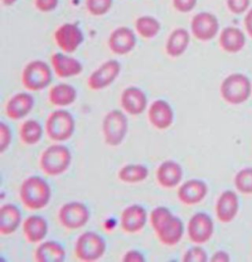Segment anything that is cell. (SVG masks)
Returning <instances> with one entry per match:
<instances>
[{
  "mask_svg": "<svg viewBox=\"0 0 252 262\" xmlns=\"http://www.w3.org/2000/svg\"><path fill=\"white\" fill-rule=\"evenodd\" d=\"M48 138L55 142L69 140L75 131V120L66 110H56L48 115L46 121Z\"/></svg>",
  "mask_w": 252,
  "mask_h": 262,
  "instance_id": "5b68a950",
  "label": "cell"
},
{
  "mask_svg": "<svg viewBox=\"0 0 252 262\" xmlns=\"http://www.w3.org/2000/svg\"><path fill=\"white\" fill-rule=\"evenodd\" d=\"M51 190L48 183L38 177L31 176L25 180L20 188L21 202L30 210L43 209L48 205Z\"/></svg>",
  "mask_w": 252,
  "mask_h": 262,
  "instance_id": "7a4b0ae2",
  "label": "cell"
},
{
  "mask_svg": "<svg viewBox=\"0 0 252 262\" xmlns=\"http://www.w3.org/2000/svg\"><path fill=\"white\" fill-rule=\"evenodd\" d=\"M245 36L242 31L235 27L224 29L220 36V46L228 53H238L245 46Z\"/></svg>",
  "mask_w": 252,
  "mask_h": 262,
  "instance_id": "d4e9b609",
  "label": "cell"
},
{
  "mask_svg": "<svg viewBox=\"0 0 252 262\" xmlns=\"http://www.w3.org/2000/svg\"><path fill=\"white\" fill-rule=\"evenodd\" d=\"M22 214L20 209L11 203L4 204L0 210V233L11 235L21 224Z\"/></svg>",
  "mask_w": 252,
  "mask_h": 262,
  "instance_id": "cb8c5ba5",
  "label": "cell"
},
{
  "mask_svg": "<svg viewBox=\"0 0 252 262\" xmlns=\"http://www.w3.org/2000/svg\"><path fill=\"white\" fill-rule=\"evenodd\" d=\"M250 94V81L242 74H231L221 84V95L223 98L234 105H238L246 101Z\"/></svg>",
  "mask_w": 252,
  "mask_h": 262,
  "instance_id": "277c9868",
  "label": "cell"
},
{
  "mask_svg": "<svg viewBox=\"0 0 252 262\" xmlns=\"http://www.w3.org/2000/svg\"><path fill=\"white\" fill-rule=\"evenodd\" d=\"M18 0H2V2H3V4L5 5V6H11L13 5L15 2H17Z\"/></svg>",
  "mask_w": 252,
  "mask_h": 262,
  "instance_id": "b9f144b4",
  "label": "cell"
},
{
  "mask_svg": "<svg viewBox=\"0 0 252 262\" xmlns=\"http://www.w3.org/2000/svg\"><path fill=\"white\" fill-rule=\"evenodd\" d=\"M48 225L46 219L38 215H31L24 221L23 234L31 244H36L47 237Z\"/></svg>",
  "mask_w": 252,
  "mask_h": 262,
  "instance_id": "603a6c76",
  "label": "cell"
},
{
  "mask_svg": "<svg viewBox=\"0 0 252 262\" xmlns=\"http://www.w3.org/2000/svg\"><path fill=\"white\" fill-rule=\"evenodd\" d=\"M105 141L109 146H118L123 142L128 131V121L120 110H111L103 120L102 124Z\"/></svg>",
  "mask_w": 252,
  "mask_h": 262,
  "instance_id": "8992f818",
  "label": "cell"
},
{
  "mask_svg": "<svg viewBox=\"0 0 252 262\" xmlns=\"http://www.w3.org/2000/svg\"><path fill=\"white\" fill-rule=\"evenodd\" d=\"M244 26H245V29H246L248 35L252 37V8L246 14V16L244 18Z\"/></svg>",
  "mask_w": 252,
  "mask_h": 262,
  "instance_id": "60d3db41",
  "label": "cell"
},
{
  "mask_svg": "<svg viewBox=\"0 0 252 262\" xmlns=\"http://www.w3.org/2000/svg\"><path fill=\"white\" fill-rule=\"evenodd\" d=\"M190 42V36L187 30L183 28L176 29L169 35L166 45L167 53L170 57L177 58L181 56L188 48Z\"/></svg>",
  "mask_w": 252,
  "mask_h": 262,
  "instance_id": "484cf974",
  "label": "cell"
},
{
  "mask_svg": "<svg viewBox=\"0 0 252 262\" xmlns=\"http://www.w3.org/2000/svg\"><path fill=\"white\" fill-rule=\"evenodd\" d=\"M227 5L230 12L240 15L248 9L250 0H227Z\"/></svg>",
  "mask_w": 252,
  "mask_h": 262,
  "instance_id": "d590c367",
  "label": "cell"
},
{
  "mask_svg": "<svg viewBox=\"0 0 252 262\" xmlns=\"http://www.w3.org/2000/svg\"><path fill=\"white\" fill-rule=\"evenodd\" d=\"M12 140V134L9 126H7L4 122H1L0 124V150L1 152H4L6 148L11 143Z\"/></svg>",
  "mask_w": 252,
  "mask_h": 262,
  "instance_id": "e575fe53",
  "label": "cell"
},
{
  "mask_svg": "<svg viewBox=\"0 0 252 262\" xmlns=\"http://www.w3.org/2000/svg\"><path fill=\"white\" fill-rule=\"evenodd\" d=\"M121 228L125 233L135 234L140 232L147 223V212L139 204L126 207L121 214Z\"/></svg>",
  "mask_w": 252,
  "mask_h": 262,
  "instance_id": "9a60e30c",
  "label": "cell"
},
{
  "mask_svg": "<svg viewBox=\"0 0 252 262\" xmlns=\"http://www.w3.org/2000/svg\"><path fill=\"white\" fill-rule=\"evenodd\" d=\"M113 0H86V7L93 16H103L110 10Z\"/></svg>",
  "mask_w": 252,
  "mask_h": 262,
  "instance_id": "d6a6232c",
  "label": "cell"
},
{
  "mask_svg": "<svg viewBox=\"0 0 252 262\" xmlns=\"http://www.w3.org/2000/svg\"><path fill=\"white\" fill-rule=\"evenodd\" d=\"M105 239L94 232H85L76 242L75 254L82 261H95L106 252Z\"/></svg>",
  "mask_w": 252,
  "mask_h": 262,
  "instance_id": "52a82bcc",
  "label": "cell"
},
{
  "mask_svg": "<svg viewBox=\"0 0 252 262\" xmlns=\"http://www.w3.org/2000/svg\"><path fill=\"white\" fill-rule=\"evenodd\" d=\"M239 207L240 203L237 193L231 191H224L217 202V217L222 223H229L238 214Z\"/></svg>",
  "mask_w": 252,
  "mask_h": 262,
  "instance_id": "d6986e66",
  "label": "cell"
},
{
  "mask_svg": "<svg viewBox=\"0 0 252 262\" xmlns=\"http://www.w3.org/2000/svg\"><path fill=\"white\" fill-rule=\"evenodd\" d=\"M148 119L153 127L158 130H166L173 123V110L167 101L158 99L150 106L148 111Z\"/></svg>",
  "mask_w": 252,
  "mask_h": 262,
  "instance_id": "2e32d148",
  "label": "cell"
},
{
  "mask_svg": "<svg viewBox=\"0 0 252 262\" xmlns=\"http://www.w3.org/2000/svg\"><path fill=\"white\" fill-rule=\"evenodd\" d=\"M120 102L126 113L137 116L147 107V96L141 89L130 86L122 92Z\"/></svg>",
  "mask_w": 252,
  "mask_h": 262,
  "instance_id": "e0dca14e",
  "label": "cell"
},
{
  "mask_svg": "<svg viewBox=\"0 0 252 262\" xmlns=\"http://www.w3.org/2000/svg\"><path fill=\"white\" fill-rule=\"evenodd\" d=\"M35 5L42 12H50L57 7L59 0H35Z\"/></svg>",
  "mask_w": 252,
  "mask_h": 262,
  "instance_id": "74e56055",
  "label": "cell"
},
{
  "mask_svg": "<svg viewBox=\"0 0 252 262\" xmlns=\"http://www.w3.org/2000/svg\"><path fill=\"white\" fill-rule=\"evenodd\" d=\"M193 36L201 41H209L219 32V21L214 14L201 12L196 14L191 21Z\"/></svg>",
  "mask_w": 252,
  "mask_h": 262,
  "instance_id": "4fadbf2b",
  "label": "cell"
},
{
  "mask_svg": "<svg viewBox=\"0 0 252 262\" xmlns=\"http://www.w3.org/2000/svg\"><path fill=\"white\" fill-rule=\"evenodd\" d=\"M34 97L27 93H19L13 96L7 102L5 113L12 120L23 119L34 107Z\"/></svg>",
  "mask_w": 252,
  "mask_h": 262,
  "instance_id": "ffe728a7",
  "label": "cell"
},
{
  "mask_svg": "<svg viewBox=\"0 0 252 262\" xmlns=\"http://www.w3.org/2000/svg\"><path fill=\"white\" fill-rule=\"evenodd\" d=\"M121 71L120 63L117 60H108L103 63L88 79V86L92 91H102L115 81Z\"/></svg>",
  "mask_w": 252,
  "mask_h": 262,
  "instance_id": "30bf717a",
  "label": "cell"
},
{
  "mask_svg": "<svg viewBox=\"0 0 252 262\" xmlns=\"http://www.w3.org/2000/svg\"><path fill=\"white\" fill-rule=\"evenodd\" d=\"M235 184L240 192L252 194V168L240 170L236 176Z\"/></svg>",
  "mask_w": 252,
  "mask_h": 262,
  "instance_id": "1f68e13d",
  "label": "cell"
},
{
  "mask_svg": "<svg viewBox=\"0 0 252 262\" xmlns=\"http://www.w3.org/2000/svg\"><path fill=\"white\" fill-rule=\"evenodd\" d=\"M197 0H172V5L179 12L188 13L196 6Z\"/></svg>",
  "mask_w": 252,
  "mask_h": 262,
  "instance_id": "8d00e7d4",
  "label": "cell"
},
{
  "mask_svg": "<svg viewBox=\"0 0 252 262\" xmlns=\"http://www.w3.org/2000/svg\"><path fill=\"white\" fill-rule=\"evenodd\" d=\"M48 97L55 106H68L76 100L77 91L71 84L59 83L50 89Z\"/></svg>",
  "mask_w": 252,
  "mask_h": 262,
  "instance_id": "83f0119b",
  "label": "cell"
},
{
  "mask_svg": "<svg viewBox=\"0 0 252 262\" xmlns=\"http://www.w3.org/2000/svg\"><path fill=\"white\" fill-rule=\"evenodd\" d=\"M54 40L63 52L73 53L82 45L84 36L77 25L66 23L55 31Z\"/></svg>",
  "mask_w": 252,
  "mask_h": 262,
  "instance_id": "8fae6325",
  "label": "cell"
},
{
  "mask_svg": "<svg viewBox=\"0 0 252 262\" xmlns=\"http://www.w3.org/2000/svg\"><path fill=\"white\" fill-rule=\"evenodd\" d=\"M136 46V36L131 29L120 27L114 30L108 37V48L118 55L131 52Z\"/></svg>",
  "mask_w": 252,
  "mask_h": 262,
  "instance_id": "5bb4252c",
  "label": "cell"
},
{
  "mask_svg": "<svg viewBox=\"0 0 252 262\" xmlns=\"http://www.w3.org/2000/svg\"><path fill=\"white\" fill-rule=\"evenodd\" d=\"M182 260L184 262H205L208 260V256L204 249L193 247L184 253Z\"/></svg>",
  "mask_w": 252,
  "mask_h": 262,
  "instance_id": "836d02e7",
  "label": "cell"
},
{
  "mask_svg": "<svg viewBox=\"0 0 252 262\" xmlns=\"http://www.w3.org/2000/svg\"><path fill=\"white\" fill-rule=\"evenodd\" d=\"M43 127L36 120H27L21 126L20 138L28 145H34L42 140Z\"/></svg>",
  "mask_w": 252,
  "mask_h": 262,
  "instance_id": "f546056e",
  "label": "cell"
},
{
  "mask_svg": "<svg viewBox=\"0 0 252 262\" xmlns=\"http://www.w3.org/2000/svg\"><path fill=\"white\" fill-rule=\"evenodd\" d=\"M212 261L226 262L229 260L228 254L225 251H217L216 253L211 258Z\"/></svg>",
  "mask_w": 252,
  "mask_h": 262,
  "instance_id": "ab89813d",
  "label": "cell"
},
{
  "mask_svg": "<svg viewBox=\"0 0 252 262\" xmlns=\"http://www.w3.org/2000/svg\"><path fill=\"white\" fill-rule=\"evenodd\" d=\"M71 152L65 145L52 144L45 149L40 159V166L48 176L63 174L71 163Z\"/></svg>",
  "mask_w": 252,
  "mask_h": 262,
  "instance_id": "3957f363",
  "label": "cell"
},
{
  "mask_svg": "<svg viewBox=\"0 0 252 262\" xmlns=\"http://www.w3.org/2000/svg\"><path fill=\"white\" fill-rule=\"evenodd\" d=\"M148 168L142 164H129L122 167L119 172V178L127 184H136L148 177Z\"/></svg>",
  "mask_w": 252,
  "mask_h": 262,
  "instance_id": "f1b7e54d",
  "label": "cell"
},
{
  "mask_svg": "<svg viewBox=\"0 0 252 262\" xmlns=\"http://www.w3.org/2000/svg\"><path fill=\"white\" fill-rule=\"evenodd\" d=\"M151 225L162 244L168 247L178 245L184 234L183 222L173 216L167 207H156L150 216Z\"/></svg>",
  "mask_w": 252,
  "mask_h": 262,
  "instance_id": "6da1fadb",
  "label": "cell"
},
{
  "mask_svg": "<svg viewBox=\"0 0 252 262\" xmlns=\"http://www.w3.org/2000/svg\"><path fill=\"white\" fill-rule=\"evenodd\" d=\"M65 256L64 248L54 241L43 243L35 252V258L38 262H61L65 259Z\"/></svg>",
  "mask_w": 252,
  "mask_h": 262,
  "instance_id": "4316f807",
  "label": "cell"
},
{
  "mask_svg": "<svg viewBox=\"0 0 252 262\" xmlns=\"http://www.w3.org/2000/svg\"><path fill=\"white\" fill-rule=\"evenodd\" d=\"M183 176L182 168L172 160L163 162L157 170V181L163 188L171 189L177 187Z\"/></svg>",
  "mask_w": 252,
  "mask_h": 262,
  "instance_id": "44dd1931",
  "label": "cell"
},
{
  "mask_svg": "<svg viewBox=\"0 0 252 262\" xmlns=\"http://www.w3.org/2000/svg\"><path fill=\"white\" fill-rule=\"evenodd\" d=\"M52 80V73L48 64L41 60H34L26 65L22 73V83L32 92L46 89Z\"/></svg>",
  "mask_w": 252,
  "mask_h": 262,
  "instance_id": "ba28073f",
  "label": "cell"
},
{
  "mask_svg": "<svg viewBox=\"0 0 252 262\" xmlns=\"http://www.w3.org/2000/svg\"><path fill=\"white\" fill-rule=\"evenodd\" d=\"M60 223L68 230L84 227L90 219V211L83 203L73 202L64 204L59 213Z\"/></svg>",
  "mask_w": 252,
  "mask_h": 262,
  "instance_id": "9c48e42d",
  "label": "cell"
},
{
  "mask_svg": "<svg viewBox=\"0 0 252 262\" xmlns=\"http://www.w3.org/2000/svg\"><path fill=\"white\" fill-rule=\"evenodd\" d=\"M51 65L55 74L60 78L75 77L80 75L83 71L81 62L60 52L54 53L51 56Z\"/></svg>",
  "mask_w": 252,
  "mask_h": 262,
  "instance_id": "7402d4cb",
  "label": "cell"
},
{
  "mask_svg": "<svg viewBox=\"0 0 252 262\" xmlns=\"http://www.w3.org/2000/svg\"><path fill=\"white\" fill-rule=\"evenodd\" d=\"M136 32L144 38L151 39L160 33L161 24L156 18L151 16H142L135 22Z\"/></svg>",
  "mask_w": 252,
  "mask_h": 262,
  "instance_id": "4dcf8cb0",
  "label": "cell"
},
{
  "mask_svg": "<svg viewBox=\"0 0 252 262\" xmlns=\"http://www.w3.org/2000/svg\"><path fill=\"white\" fill-rule=\"evenodd\" d=\"M122 260L124 262H144L145 257L141 252L137 250H129L124 254Z\"/></svg>",
  "mask_w": 252,
  "mask_h": 262,
  "instance_id": "f35d334b",
  "label": "cell"
},
{
  "mask_svg": "<svg viewBox=\"0 0 252 262\" xmlns=\"http://www.w3.org/2000/svg\"><path fill=\"white\" fill-rule=\"evenodd\" d=\"M208 187L203 181L189 180L182 184L178 191V196L181 203L194 205L201 203L207 195Z\"/></svg>",
  "mask_w": 252,
  "mask_h": 262,
  "instance_id": "ac0fdd59",
  "label": "cell"
},
{
  "mask_svg": "<svg viewBox=\"0 0 252 262\" xmlns=\"http://www.w3.org/2000/svg\"><path fill=\"white\" fill-rule=\"evenodd\" d=\"M187 233L190 241L193 243H207L212 238L214 233V223L212 218L203 212L193 215L188 222Z\"/></svg>",
  "mask_w": 252,
  "mask_h": 262,
  "instance_id": "7c38bea8",
  "label": "cell"
}]
</instances>
